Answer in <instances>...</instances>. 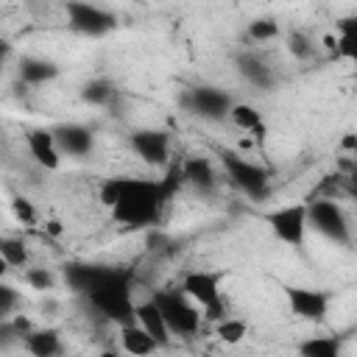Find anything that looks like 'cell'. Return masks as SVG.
Instances as JSON below:
<instances>
[{
  "label": "cell",
  "instance_id": "cell-1",
  "mask_svg": "<svg viewBox=\"0 0 357 357\" xmlns=\"http://www.w3.org/2000/svg\"><path fill=\"white\" fill-rule=\"evenodd\" d=\"M64 282L73 293L84 296L95 312H100L112 324L134 321V276L131 271L112 265H89L73 262L64 268Z\"/></svg>",
  "mask_w": 357,
  "mask_h": 357
},
{
  "label": "cell",
  "instance_id": "cell-2",
  "mask_svg": "<svg viewBox=\"0 0 357 357\" xmlns=\"http://www.w3.org/2000/svg\"><path fill=\"white\" fill-rule=\"evenodd\" d=\"M98 198L112 212V218L128 229H145L156 223L162 206L170 201L159 178H131V176L106 178L98 190Z\"/></svg>",
  "mask_w": 357,
  "mask_h": 357
},
{
  "label": "cell",
  "instance_id": "cell-3",
  "mask_svg": "<svg viewBox=\"0 0 357 357\" xmlns=\"http://www.w3.org/2000/svg\"><path fill=\"white\" fill-rule=\"evenodd\" d=\"M220 165L229 176V181L251 201H265L268 192H271V178H268V170L234 151H223L220 153Z\"/></svg>",
  "mask_w": 357,
  "mask_h": 357
},
{
  "label": "cell",
  "instance_id": "cell-4",
  "mask_svg": "<svg viewBox=\"0 0 357 357\" xmlns=\"http://www.w3.org/2000/svg\"><path fill=\"white\" fill-rule=\"evenodd\" d=\"M170 329V335H181V337H190L201 329V312H198V304H192L181 290H159L151 296Z\"/></svg>",
  "mask_w": 357,
  "mask_h": 357
},
{
  "label": "cell",
  "instance_id": "cell-5",
  "mask_svg": "<svg viewBox=\"0 0 357 357\" xmlns=\"http://www.w3.org/2000/svg\"><path fill=\"white\" fill-rule=\"evenodd\" d=\"M307 226H312L321 237L332 240L335 245H351V223L340 204L332 198H318L307 204Z\"/></svg>",
  "mask_w": 357,
  "mask_h": 357
},
{
  "label": "cell",
  "instance_id": "cell-6",
  "mask_svg": "<svg viewBox=\"0 0 357 357\" xmlns=\"http://www.w3.org/2000/svg\"><path fill=\"white\" fill-rule=\"evenodd\" d=\"M64 14H67V25L81 36H106L117 25V17L112 11L86 0H67Z\"/></svg>",
  "mask_w": 357,
  "mask_h": 357
},
{
  "label": "cell",
  "instance_id": "cell-7",
  "mask_svg": "<svg viewBox=\"0 0 357 357\" xmlns=\"http://www.w3.org/2000/svg\"><path fill=\"white\" fill-rule=\"evenodd\" d=\"M268 226L273 231L276 240H282L284 245H293V248H301L304 245V237H307V204H287V206H279L273 212H268Z\"/></svg>",
  "mask_w": 357,
  "mask_h": 357
},
{
  "label": "cell",
  "instance_id": "cell-8",
  "mask_svg": "<svg viewBox=\"0 0 357 357\" xmlns=\"http://www.w3.org/2000/svg\"><path fill=\"white\" fill-rule=\"evenodd\" d=\"M181 103H184V109H187L190 114H195V117H201V120L218 123V120H226V114H229V109H231L234 100H231L223 89L201 84V86L187 89L184 98H181Z\"/></svg>",
  "mask_w": 357,
  "mask_h": 357
},
{
  "label": "cell",
  "instance_id": "cell-9",
  "mask_svg": "<svg viewBox=\"0 0 357 357\" xmlns=\"http://www.w3.org/2000/svg\"><path fill=\"white\" fill-rule=\"evenodd\" d=\"M131 151L151 167H165L170 159V134L162 128H139L131 134Z\"/></svg>",
  "mask_w": 357,
  "mask_h": 357
},
{
  "label": "cell",
  "instance_id": "cell-10",
  "mask_svg": "<svg viewBox=\"0 0 357 357\" xmlns=\"http://www.w3.org/2000/svg\"><path fill=\"white\" fill-rule=\"evenodd\" d=\"M287 296V304H290V312L301 321H310V324H321L329 312V293L324 290H312V287H287L284 290Z\"/></svg>",
  "mask_w": 357,
  "mask_h": 357
},
{
  "label": "cell",
  "instance_id": "cell-11",
  "mask_svg": "<svg viewBox=\"0 0 357 357\" xmlns=\"http://www.w3.org/2000/svg\"><path fill=\"white\" fill-rule=\"evenodd\" d=\"M220 282H223V273L220 271H190L181 279V293L192 304H198L204 310V307H209V304H215V301L223 298L220 296Z\"/></svg>",
  "mask_w": 357,
  "mask_h": 357
},
{
  "label": "cell",
  "instance_id": "cell-12",
  "mask_svg": "<svg viewBox=\"0 0 357 357\" xmlns=\"http://www.w3.org/2000/svg\"><path fill=\"white\" fill-rule=\"evenodd\" d=\"M53 137H56V145L61 151V156H73V159H84L92 153L95 148V137L86 126L81 123H61L53 128Z\"/></svg>",
  "mask_w": 357,
  "mask_h": 357
},
{
  "label": "cell",
  "instance_id": "cell-13",
  "mask_svg": "<svg viewBox=\"0 0 357 357\" xmlns=\"http://www.w3.org/2000/svg\"><path fill=\"white\" fill-rule=\"evenodd\" d=\"M25 142H28V153L33 156L36 165H42L45 170H59V165H61V151H59V145H56L53 128H33V131H28Z\"/></svg>",
  "mask_w": 357,
  "mask_h": 357
},
{
  "label": "cell",
  "instance_id": "cell-14",
  "mask_svg": "<svg viewBox=\"0 0 357 357\" xmlns=\"http://www.w3.org/2000/svg\"><path fill=\"white\" fill-rule=\"evenodd\" d=\"M134 324H139L156 340L159 349L170 343V329H167V324H165V318H162V312H159V307H156L153 298L134 301Z\"/></svg>",
  "mask_w": 357,
  "mask_h": 357
},
{
  "label": "cell",
  "instance_id": "cell-15",
  "mask_svg": "<svg viewBox=\"0 0 357 357\" xmlns=\"http://www.w3.org/2000/svg\"><path fill=\"white\" fill-rule=\"evenodd\" d=\"M181 178H184V184H190L198 192H212L218 184L215 165L206 156H187L181 162Z\"/></svg>",
  "mask_w": 357,
  "mask_h": 357
},
{
  "label": "cell",
  "instance_id": "cell-16",
  "mask_svg": "<svg viewBox=\"0 0 357 357\" xmlns=\"http://www.w3.org/2000/svg\"><path fill=\"white\" fill-rule=\"evenodd\" d=\"M17 73L25 84L39 86V84H50L53 78H59V64L42 56H22L17 64Z\"/></svg>",
  "mask_w": 357,
  "mask_h": 357
},
{
  "label": "cell",
  "instance_id": "cell-17",
  "mask_svg": "<svg viewBox=\"0 0 357 357\" xmlns=\"http://www.w3.org/2000/svg\"><path fill=\"white\" fill-rule=\"evenodd\" d=\"M120 349L126 354H134V357H145V354H153L159 346L156 340L139 326V324H120Z\"/></svg>",
  "mask_w": 357,
  "mask_h": 357
},
{
  "label": "cell",
  "instance_id": "cell-18",
  "mask_svg": "<svg viewBox=\"0 0 357 357\" xmlns=\"http://www.w3.org/2000/svg\"><path fill=\"white\" fill-rule=\"evenodd\" d=\"M237 73H240L251 86H259V89H271V86H273V70H271L257 53H243V56H237Z\"/></svg>",
  "mask_w": 357,
  "mask_h": 357
},
{
  "label": "cell",
  "instance_id": "cell-19",
  "mask_svg": "<svg viewBox=\"0 0 357 357\" xmlns=\"http://www.w3.org/2000/svg\"><path fill=\"white\" fill-rule=\"evenodd\" d=\"M226 120H229L234 128H240V131H245V134H254L257 139H262V134H265L262 112H259L257 106H251V103H231Z\"/></svg>",
  "mask_w": 357,
  "mask_h": 357
},
{
  "label": "cell",
  "instance_id": "cell-20",
  "mask_svg": "<svg viewBox=\"0 0 357 357\" xmlns=\"http://www.w3.org/2000/svg\"><path fill=\"white\" fill-rule=\"evenodd\" d=\"M22 346L33 357H53L61 351V337L56 329H31L28 335H22Z\"/></svg>",
  "mask_w": 357,
  "mask_h": 357
},
{
  "label": "cell",
  "instance_id": "cell-21",
  "mask_svg": "<svg viewBox=\"0 0 357 357\" xmlns=\"http://www.w3.org/2000/svg\"><path fill=\"white\" fill-rule=\"evenodd\" d=\"M301 357H340V340L337 337H307L298 343Z\"/></svg>",
  "mask_w": 357,
  "mask_h": 357
},
{
  "label": "cell",
  "instance_id": "cell-22",
  "mask_svg": "<svg viewBox=\"0 0 357 357\" xmlns=\"http://www.w3.org/2000/svg\"><path fill=\"white\" fill-rule=\"evenodd\" d=\"M81 98L89 106H103V103H109L114 98V84L109 78H92V81H86L81 86Z\"/></svg>",
  "mask_w": 357,
  "mask_h": 357
},
{
  "label": "cell",
  "instance_id": "cell-23",
  "mask_svg": "<svg viewBox=\"0 0 357 357\" xmlns=\"http://www.w3.org/2000/svg\"><path fill=\"white\" fill-rule=\"evenodd\" d=\"M0 254H3V259L8 262V268H25V265H28V245H25V240H20V237L3 234V237H0Z\"/></svg>",
  "mask_w": 357,
  "mask_h": 357
},
{
  "label": "cell",
  "instance_id": "cell-24",
  "mask_svg": "<svg viewBox=\"0 0 357 357\" xmlns=\"http://www.w3.org/2000/svg\"><path fill=\"white\" fill-rule=\"evenodd\" d=\"M245 332H248V326H245V321H240V318L223 315L220 321H215V335H218L223 343H240V340L245 337Z\"/></svg>",
  "mask_w": 357,
  "mask_h": 357
},
{
  "label": "cell",
  "instance_id": "cell-25",
  "mask_svg": "<svg viewBox=\"0 0 357 357\" xmlns=\"http://www.w3.org/2000/svg\"><path fill=\"white\" fill-rule=\"evenodd\" d=\"M245 33H248L251 42H271V39L279 36V22L273 17H257V20L248 22Z\"/></svg>",
  "mask_w": 357,
  "mask_h": 357
},
{
  "label": "cell",
  "instance_id": "cell-26",
  "mask_svg": "<svg viewBox=\"0 0 357 357\" xmlns=\"http://www.w3.org/2000/svg\"><path fill=\"white\" fill-rule=\"evenodd\" d=\"M335 53L346 56V59H354L357 47H354V20L346 17L340 20V36H335Z\"/></svg>",
  "mask_w": 357,
  "mask_h": 357
},
{
  "label": "cell",
  "instance_id": "cell-27",
  "mask_svg": "<svg viewBox=\"0 0 357 357\" xmlns=\"http://www.w3.org/2000/svg\"><path fill=\"white\" fill-rule=\"evenodd\" d=\"M287 50H290V56H296L298 61L312 59V53H315L312 36H310V33H304V31H293V33L287 36Z\"/></svg>",
  "mask_w": 357,
  "mask_h": 357
},
{
  "label": "cell",
  "instance_id": "cell-28",
  "mask_svg": "<svg viewBox=\"0 0 357 357\" xmlns=\"http://www.w3.org/2000/svg\"><path fill=\"white\" fill-rule=\"evenodd\" d=\"M11 215H14L20 223H25V226H33V223H36V209H33V204H31L28 198H22V195H14V198H11Z\"/></svg>",
  "mask_w": 357,
  "mask_h": 357
},
{
  "label": "cell",
  "instance_id": "cell-29",
  "mask_svg": "<svg viewBox=\"0 0 357 357\" xmlns=\"http://www.w3.org/2000/svg\"><path fill=\"white\" fill-rule=\"evenodd\" d=\"M25 282H28L33 290H53L56 276H53V271H47V268H28V271H25Z\"/></svg>",
  "mask_w": 357,
  "mask_h": 357
},
{
  "label": "cell",
  "instance_id": "cell-30",
  "mask_svg": "<svg viewBox=\"0 0 357 357\" xmlns=\"http://www.w3.org/2000/svg\"><path fill=\"white\" fill-rule=\"evenodd\" d=\"M17 304H20L17 287H11V284H6V282L0 279V318H11L14 310H17Z\"/></svg>",
  "mask_w": 357,
  "mask_h": 357
},
{
  "label": "cell",
  "instance_id": "cell-31",
  "mask_svg": "<svg viewBox=\"0 0 357 357\" xmlns=\"http://www.w3.org/2000/svg\"><path fill=\"white\" fill-rule=\"evenodd\" d=\"M20 335H17V329H14V324H11V318H0V349H6L8 343H14Z\"/></svg>",
  "mask_w": 357,
  "mask_h": 357
},
{
  "label": "cell",
  "instance_id": "cell-32",
  "mask_svg": "<svg viewBox=\"0 0 357 357\" xmlns=\"http://www.w3.org/2000/svg\"><path fill=\"white\" fill-rule=\"evenodd\" d=\"M11 324H14V329H17V335L22 337V335H28L33 326H31V321L25 318V315H11Z\"/></svg>",
  "mask_w": 357,
  "mask_h": 357
},
{
  "label": "cell",
  "instance_id": "cell-33",
  "mask_svg": "<svg viewBox=\"0 0 357 357\" xmlns=\"http://www.w3.org/2000/svg\"><path fill=\"white\" fill-rule=\"evenodd\" d=\"M8 56H11V45H8L6 39H0V70L6 67V61H8Z\"/></svg>",
  "mask_w": 357,
  "mask_h": 357
},
{
  "label": "cell",
  "instance_id": "cell-34",
  "mask_svg": "<svg viewBox=\"0 0 357 357\" xmlns=\"http://www.w3.org/2000/svg\"><path fill=\"white\" fill-rule=\"evenodd\" d=\"M343 148H346V151H354V148H357V137H354V134H346V137H343Z\"/></svg>",
  "mask_w": 357,
  "mask_h": 357
},
{
  "label": "cell",
  "instance_id": "cell-35",
  "mask_svg": "<svg viewBox=\"0 0 357 357\" xmlns=\"http://www.w3.org/2000/svg\"><path fill=\"white\" fill-rule=\"evenodd\" d=\"M6 273H8V262H6V259H3V254H0V279H3Z\"/></svg>",
  "mask_w": 357,
  "mask_h": 357
}]
</instances>
